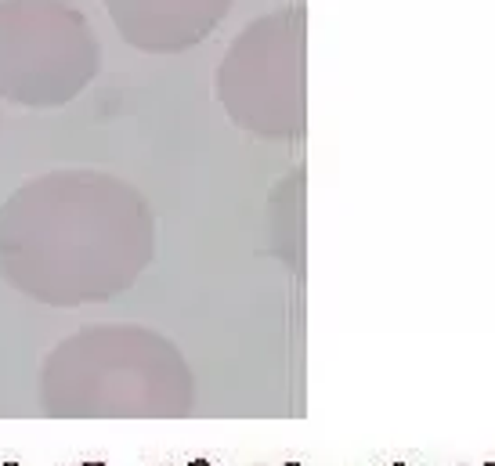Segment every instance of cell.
I'll list each match as a JSON object with an SVG mask.
<instances>
[{
    "label": "cell",
    "instance_id": "3",
    "mask_svg": "<svg viewBox=\"0 0 495 466\" xmlns=\"http://www.w3.org/2000/svg\"><path fill=\"white\" fill-rule=\"evenodd\" d=\"M102 66L87 19L66 0H0V98L22 109L73 102Z\"/></svg>",
    "mask_w": 495,
    "mask_h": 466
},
{
    "label": "cell",
    "instance_id": "4",
    "mask_svg": "<svg viewBox=\"0 0 495 466\" xmlns=\"http://www.w3.org/2000/svg\"><path fill=\"white\" fill-rule=\"evenodd\" d=\"M228 116L257 138H293L304 127V15L275 11L235 37L217 69Z\"/></svg>",
    "mask_w": 495,
    "mask_h": 466
},
{
    "label": "cell",
    "instance_id": "5",
    "mask_svg": "<svg viewBox=\"0 0 495 466\" xmlns=\"http://www.w3.org/2000/svg\"><path fill=\"white\" fill-rule=\"evenodd\" d=\"M123 40L141 51H185L206 40L232 0H105Z\"/></svg>",
    "mask_w": 495,
    "mask_h": 466
},
{
    "label": "cell",
    "instance_id": "1",
    "mask_svg": "<svg viewBox=\"0 0 495 466\" xmlns=\"http://www.w3.org/2000/svg\"><path fill=\"white\" fill-rule=\"evenodd\" d=\"M156 257V221L109 174L55 170L0 206V279L55 308L127 293Z\"/></svg>",
    "mask_w": 495,
    "mask_h": 466
},
{
    "label": "cell",
    "instance_id": "2",
    "mask_svg": "<svg viewBox=\"0 0 495 466\" xmlns=\"http://www.w3.org/2000/svg\"><path fill=\"white\" fill-rule=\"evenodd\" d=\"M40 398L58 420H163L192 409L196 383L167 336L141 326H98L47 355Z\"/></svg>",
    "mask_w": 495,
    "mask_h": 466
}]
</instances>
